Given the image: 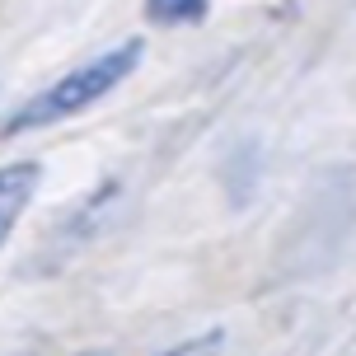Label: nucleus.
<instances>
[{"label":"nucleus","mask_w":356,"mask_h":356,"mask_svg":"<svg viewBox=\"0 0 356 356\" xmlns=\"http://www.w3.org/2000/svg\"><path fill=\"white\" fill-rule=\"evenodd\" d=\"M136 61H141V38L118 42L113 52L75 66L71 75H61V80L47 85L42 94L24 99V104L0 122V136H24V131H38V127H56V122H66V118H75V113L94 108L108 89H118L127 75L136 71Z\"/></svg>","instance_id":"f257e3e1"},{"label":"nucleus","mask_w":356,"mask_h":356,"mask_svg":"<svg viewBox=\"0 0 356 356\" xmlns=\"http://www.w3.org/2000/svg\"><path fill=\"white\" fill-rule=\"evenodd\" d=\"M38 178H42V169L33 160H19V164H5L0 169V244L15 234L19 216L29 211V202L38 193Z\"/></svg>","instance_id":"f03ea898"},{"label":"nucleus","mask_w":356,"mask_h":356,"mask_svg":"<svg viewBox=\"0 0 356 356\" xmlns=\"http://www.w3.org/2000/svg\"><path fill=\"white\" fill-rule=\"evenodd\" d=\"M145 19L150 24H202L207 0H145Z\"/></svg>","instance_id":"7ed1b4c3"},{"label":"nucleus","mask_w":356,"mask_h":356,"mask_svg":"<svg viewBox=\"0 0 356 356\" xmlns=\"http://www.w3.org/2000/svg\"><path fill=\"white\" fill-rule=\"evenodd\" d=\"M220 347H225V333L211 328V333H202V338H188V342H178L169 352H155V356H220Z\"/></svg>","instance_id":"20e7f679"}]
</instances>
